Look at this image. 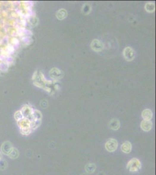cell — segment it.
Returning a JSON list of instances; mask_svg holds the SVG:
<instances>
[{
  "mask_svg": "<svg viewBox=\"0 0 156 175\" xmlns=\"http://www.w3.org/2000/svg\"><path fill=\"white\" fill-rule=\"evenodd\" d=\"M123 54L125 59L128 61H132L135 56L134 50L130 47H127L125 48L123 52Z\"/></svg>",
  "mask_w": 156,
  "mask_h": 175,
  "instance_id": "3",
  "label": "cell"
},
{
  "mask_svg": "<svg viewBox=\"0 0 156 175\" xmlns=\"http://www.w3.org/2000/svg\"><path fill=\"white\" fill-rule=\"evenodd\" d=\"M56 16L59 20H62L67 16V11L65 9H61L58 11Z\"/></svg>",
  "mask_w": 156,
  "mask_h": 175,
  "instance_id": "10",
  "label": "cell"
},
{
  "mask_svg": "<svg viewBox=\"0 0 156 175\" xmlns=\"http://www.w3.org/2000/svg\"><path fill=\"white\" fill-rule=\"evenodd\" d=\"M91 49L96 52H99L103 50L104 49V44L98 39H94L92 41L90 44Z\"/></svg>",
  "mask_w": 156,
  "mask_h": 175,
  "instance_id": "5",
  "label": "cell"
},
{
  "mask_svg": "<svg viewBox=\"0 0 156 175\" xmlns=\"http://www.w3.org/2000/svg\"><path fill=\"white\" fill-rule=\"evenodd\" d=\"M142 117L146 120H151L153 117V113L150 109H145L142 113Z\"/></svg>",
  "mask_w": 156,
  "mask_h": 175,
  "instance_id": "9",
  "label": "cell"
},
{
  "mask_svg": "<svg viewBox=\"0 0 156 175\" xmlns=\"http://www.w3.org/2000/svg\"><path fill=\"white\" fill-rule=\"evenodd\" d=\"M142 168L141 161L137 158H133L128 162L127 168L131 172H136L139 171Z\"/></svg>",
  "mask_w": 156,
  "mask_h": 175,
  "instance_id": "1",
  "label": "cell"
},
{
  "mask_svg": "<svg viewBox=\"0 0 156 175\" xmlns=\"http://www.w3.org/2000/svg\"><path fill=\"white\" fill-rule=\"evenodd\" d=\"M118 146V143L116 140L114 138L109 139L105 144V148L107 151L110 152H113L116 150Z\"/></svg>",
  "mask_w": 156,
  "mask_h": 175,
  "instance_id": "2",
  "label": "cell"
},
{
  "mask_svg": "<svg viewBox=\"0 0 156 175\" xmlns=\"http://www.w3.org/2000/svg\"><path fill=\"white\" fill-rule=\"evenodd\" d=\"M132 146L131 143L129 141H126L121 145V149L123 152L125 154H129L132 151Z\"/></svg>",
  "mask_w": 156,
  "mask_h": 175,
  "instance_id": "7",
  "label": "cell"
},
{
  "mask_svg": "<svg viewBox=\"0 0 156 175\" xmlns=\"http://www.w3.org/2000/svg\"><path fill=\"white\" fill-rule=\"evenodd\" d=\"M91 10H92L91 5L89 4H85L82 7V13L84 15H87L90 13Z\"/></svg>",
  "mask_w": 156,
  "mask_h": 175,
  "instance_id": "13",
  "label": "cell"
},
{
  "mask_svg": "<svg viewBox=\"0 0 156 175\" xmlns=\"http://www.w3.org/2000/svg\"><path fill=\"white\" fill-rule=\"evenodd\" d=\"M155 9L156 6L153 2H148L145 5V10L147 13H153Z\"/></svg>",
  "mask_w": 156,
  "mask_h": 175,
  "instance_id": "12",
  "label": "cell"
},
{
  "mask_svg": "<svg viewBox=\"0 0 156 175\" xmlns=\"http://www.w3.org/2000/svg\"><path fill=\"white\" fill-rule=\"evenodd\" d=\"M96 169V166L94 163H88L86 165L85 171L87 174L93 173Z\"/></svg>",
  "mask_w": 156,
  "mask_h": 175,
  "instance_id": "11",
  "label": "cell"
},
{
  "mask_svg": "<svg viewBox=\"0 0 156 175\" xmlns=\"http://www.w3.org/2000/svg\"><path fill=\"white\" fill-rule=\"evenodd\" d=\"M50 76L53 80H58L62 78L63 72L57 68H53L50 71Z\"/></svg>",
  "mask_w": 156,
  "mask_h": 175,
  "instance_id": "4",
  "label": "cell"
},
{
  "mask_svg": "<svg viewBox=\"0 0 156 175\" xmlns=\"http://www.w3.org/2000/svg\"><path fill=\"white\" fill-rule=\"evenodd\" d=\"M141 128L144 131H149L152 130L153 123L151 120H143L141 124Z\"/></svg>",
  "mask_w": 156,
  "mask_h": 175,
  "instance_id": "6",
  "label": "cell"
},
{
  "mask_svg": "<svg viewBox=\"0 0 156 175\" xmlns=\"http://www.w3.org/2000/svg\"><path fill=\"white\" fill-rule=\"evenodd\" d=\"M109 127L113 130H118L120 127V121L116 119H112L108 123Z\"/></svg>",
  "mask_w": 156,
  "mask_h": 175,
  "instance_id": "8",
  "label": "cell"
}]
</instances>
